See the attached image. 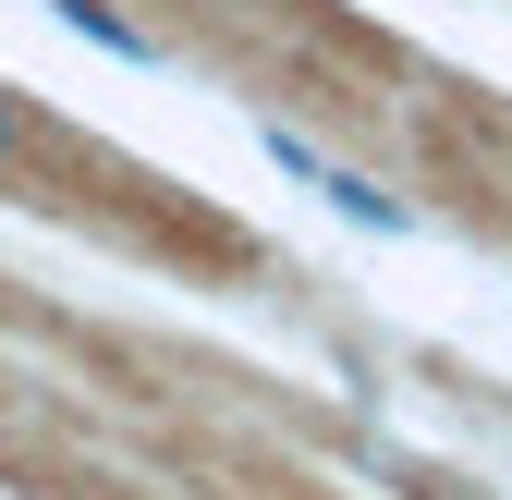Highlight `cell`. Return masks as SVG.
Wrapping results in <instances>:
<instances>
[{
    "label": "cell",
    "mask_w": 512,
    "mask_h": 500,
    "mask_svg": "<svg viewBox=\"0 0 512 500\" xmlns=\"http://www.w3.org/2000/svg\"><path fill=\"white\" fill-rule=\"evenodd\" d=\"M61 25H74V37H98V49H122V61H159V37H147L135 13H110V0H61Z\"/></svg>",
    "instance_id": "cell-2"
},
{
    "label": "cell",
    "mask_w": 512,
    "mask_h": 500,
    "mask_svg": "<svg viewBox=\"0 0 512 500\" xmlns=\"http://www.w3.org/2000/svg\"><path fill=\"white\" fill-rule=\"evenodd\" d=\"M25 147V110H13V86H0V159H13Z\"/></svg>",
    "instance_id": "cell-3"
},
{
    "label": "cell",
    "mask_w": 512,
    "mask_h": 500,
    "mask_svg": "<svg viewBox=\"0 0 512 500\" xmlns=\"http://www.w3.org/2000/svg\"><path fill=\"white\" fill-rule=\"evenodd\" d=\"M269 159L305 183V196H330V208H354L366 232H403V196H391V183H366V171H342L330 147H317V135H293V122H269Z\"/></svg>",
    "instance_id": "cell-1"
}]
</instances>
